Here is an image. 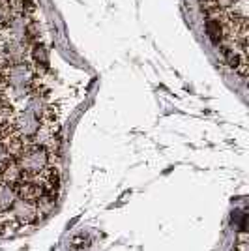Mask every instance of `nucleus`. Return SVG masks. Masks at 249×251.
I'll return each instance as SVG.
<instances>
[{"label":"nucleus","instance_id":"obj_1","mask_svg":"<svg viewBox=\"0 0 249 251\" xmlns=\"http://www.w3.org/2000/svg\"><path fill=\"white\" fill-rule=\"evenodd\" d=\"M49 161H51V156H49L47 148L42 145H34V143L26 145L21 152V156L15 159V163L23 171V176L40 175L43 169L49 165Z\"/></svg>","mask_w":249,"mask_h":251},{"label":"nucleus","instance_id":"obj_2","mask_svg":"<svg viewBox=\"0 0 249 251\" xmlns=\"http://www.w3.org/2000/svg\"><path fill=\"white\" fill-rule=\"evenodd\" d=\"M10 214L11 220L15 221L17 225H32L36 220H40L38 218V210H36V202H30V201L15 199Z\"/></svg>","mask_w":249,"mask_h":251},{"label":"nucleus","instance_id":"obj_3","mask_svg":"<svg viewBox=\"0 0 249 251\" xmlns=\"http://www.w3.org/2000/svg\"><path fill=\"white\" fill-rule=\"evenodd\" d=\"M13 189H15L17 199L30 201V202H36V201L45 193L42 186H38L36 182H32V180H28V178H23L17 186H13Z\"/></svg>","mask_w":249,"mask_h":251},{"label":"nucleus","instance_id":"obj_4","mask_svg":"<svg viewBox=\"0 0 249 251\" xmlns=\"http://www.w3.org/2000/svg\"><path fill=\"white\" fill-rule=\"evenodd\" d=\"M0 145L4 147L10 159H17V157L21 156L23 150H25V147H26V139L21 137L19 133H10V135L0 139Z\"/></svg>","mask_w":249,"mask_h":251},{"label":"nucleus","instance_id":"obj_5","mask_svg":"<svg viewBox=\"0 0 249 251\" xmlns=\"http://www.w3.org/2000/svg\"><path fill=\"white\" fill-rule=\"evenodd\" d=\"M23 171L19 169V165L15 163V159H10V161H6L4 165H2V175H0V180H2V184H6V186H17L19 182L23 180Z\"/></svg>","mask_w":249,"mask_h":251},{"label":"nucleus","instance_id":"obj_6","mask_svg":"<svg viewBox=\"0 0 249 251\" xmlns=\"http://www.w3.org/2000/svg\"><path fill=\"white\" fill-rule=\"evenodd\" d=\"M56 206V195L54 193H43L40 199L36 201V210H38V218L49 216Z\"/></svg>","mask_w":249,"mask_h":251},{"label":"nucleus","instance_id":"obj_7","mask_svg":"<svg viewBox=\"0 0 249 251\" xmlns=\"http://www.w3.org/2000/svg\"><path fill=\"white\" fill-rule=\"evenodd\" d=\"M204 28H206V34L208 38H210V42L214 43V45H218L221 40H223V26H221V23L218 19H208L206 25H204Z\"/></svg>","mask_w":249,"mask_h":251},{"label":"nucleus","instance_id":"obj_8","mask_svg":"<svg viewBox=\"0 0 249 251\" xmlns=\"http://www.w3.org/2000/svg\"><path fill=\"white\" fill-rule=\"evenodd\" d=\"M15 115H17V113H15L13 105H11L6 98H0V126L11 124Z\"/></svg>","mask_w":249,"mask_h":251},{"label":"nucleus","instance_id":"obj_9","mask_svg":"<svg viewBox=\"0 0 249 251\" xmlns=\"http://www.w3.org/2000/svg\"><path fill=\"white\" fill-rule=\"evenodd\" d=\"M32 58L36 60L38 66H49V54L45 51V47H43L42 43H34L32 45Z\"/></svg>","mask_w":249,"mask_h":251},{"label":"nucleus","instance_id":"obj_10","mask_svg":"<svg viewBox=\"0 0 249 251\" xmlns=\"http://www.w3.org/2000/svg\"><path fill=\"white\" fill-rule=\"evenodd\" d=\"M11 19H13V17H11L8 6H6L4 2H0V28H6Z\"/></svg>","mask_w":249,"mask_h":251},{"label":"nucleus","instance_id":"obj_11","mask_svg":"<svg viewBox=\"0 0 249 251\" xmlns=\"http://www.w3.org/2000/svg\"><path fill=\"white\" fill-rule=\"evenodd\" d=\"M216 4H218V8L221 11H228L236 4V0H216Z\"/></svg>","mask_w":249,"mask_h":251},{"label":"nucleus","instance_id":"obj_12","mask_svg":"<svg viewBox=\"0 0 249 251\" xmlns=\"http://www.w3.org/2000/svg\"><path fill=\"white\" fill-rule=\"evenodd\" d=\"M6 161H10V157H8V154H6L4 147L0 145V165H2V163H6Z\"/></svg>","mask_w":249,"mask_h":251}]
</instances>
